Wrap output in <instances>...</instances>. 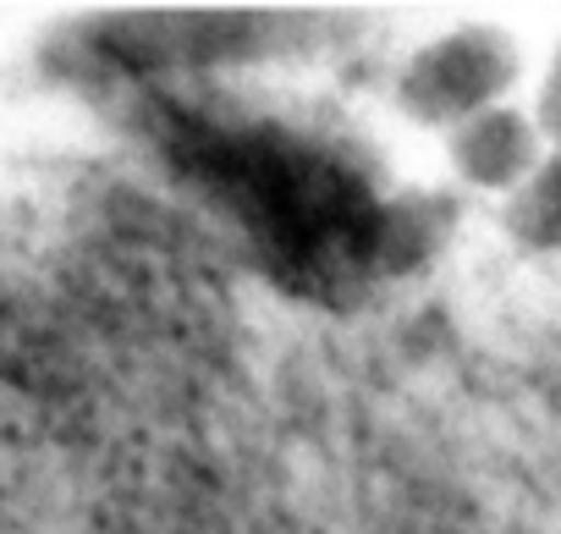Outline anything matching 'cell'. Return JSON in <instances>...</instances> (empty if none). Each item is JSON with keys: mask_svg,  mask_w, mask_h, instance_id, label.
<instances>
[{"mask_svg": "<svg viewBox=\"0 0 561 534\" xmlns=\"http://www.w3.org/2000/svg\"><path fill=\"white\" fill-rule=\"evenodd\" d=\"M512 231L528 242H556L561 237V166H539V177L512 193Z\"/></svg>", "mask_w": 561, "mask_h": 534, "instance_id": "obj_4", "label": "cell"}, {"mask_svg": "<svg viewBox=\"0 0 561 534\" xmlns=\"http://www.w3.org/2000/svg\"><path fill=\"white\" fill-rule=\"evenodd\" d=\"M446 160L462 188L479 193H523L539 166H545V138L528 111L517 105H490L473 122L446 133Z\"/></svg>", "mask_w": 561, "mask_h": 534, "instance_id": "obj_2", "label": "cell"}, {"mask_svg": "<svg viewBox=\"0 0 561 534\" xmlns=\"http://www.w3.org/2000/svg\"><path fill=\"white\" fill-rule=\"evenodd\" d=\"M523 72V50L512 34L473 23V29H451L435 45H424L402 78H397V105L424 122V127H462L490 105H506V89Z\"/></svg>", "mask_w": 561, "mask_h": 534, "instance_id": "obj_1", "label": "cell"}, {"mask_svg": "<svg viewBox=\"0 0 561 534\" xmlns=\"http://www.w3.org/2000/svg\"><path fill=\"white\" fill-rule=\"evenodd\" d=\"M457 231V193L446 188H402L380 204L375 220V264L386 276L408 282L446 253Z\"/></svg>", "mask_w": 561, "mask_h": 534, "instance_id": "obj_3", "label": "cell"}]
</instances>
